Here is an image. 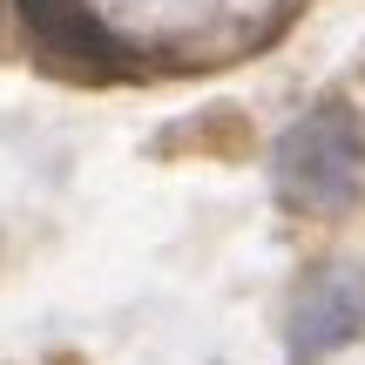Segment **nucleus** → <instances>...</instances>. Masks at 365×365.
I'll return each mask as SVG.
<instances>
[{"label": "nucleus", "instance_id": "nucleus-1", "mask_svg": "<svg viewBox=\"0 0 365 365\" xmlns=\"http://www.w3.org/2000/svg\"><path fill=\"white\" fill-rule=\"evenodd\" d=\"M277 196L291 210H312V217H339L365 196V129L352 108H312L304 122H291L284 143H277Z\"/></svg>", "mask_w": 365, "mask_h": 365}, {"label": "nucleus", "instance_id": "nucleus-2", "mask_svg": "<svg viewBox=\"0 0 365 365\" xmlns=\"http://www.w3.org/2000/svg\"><path fill=\"white\" fill-rule=\"evenodd\" d=\"M34 48L61 68H115V34L95 21L88 0H14Z\"/></svg>", "mask_w": 365, "mask_h": 365}, {"label": "nucleus", "instance_id": "nucleus-3", "mask_svg": "<svg viewBox=\"0 0 365 365\" xmlns=\"http://www.w3.org/2000/svg\"><path fill=\"white\" fill-rule=\"evenodd\" d=\"M365 318V284L359 277H325V284H312V298H304L298 312V352H331L339 339H352Z\"/></svg>", "mask_w": 365, "mask_h": 365}]
</instances>
